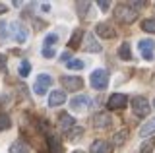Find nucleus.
I'll list each match as a JSON object with an SVG mask.
<instances>
[{
  "instance_id": "1",
  "label": "nucleus",
  "mask_w": 155,
  "mask_h": 153,
  "mask_svg": "<svg viewBox=\"0 0 155 153\" xmlns=\"http://www.w3.org/2000/svg\"><path fill=\"white\" fill-rule=\"evenodd\" d=\"M114 18H116V21L124 23V25H130V23H134L138 20V10H132L130 4H118L114 10Z\"/></svg>"
},
{
  "instance_id": "2",
  "label": "nucleus",
  "mask_w": 155,
  "mask_h": 153,
  "mask_svg": "<svg viewBox=\"0 0 155 153\" xmlns=\"http://www.w3.org/2000/svg\"><path fill=\"white\" fill-rule=\"evenodd\" d=\"M56 43H58L56 33H51V35L45 37V41H43V56L45 58H54L56 56Z\"/></svg>"
},
{
  "instance_id": "3",
  "label": "nucleus",
  "mask_w": 155,
  "mask_h": 153,
  "mask_svg": "<svg viewBox=\"0 0 155 153\" xmlns=\"http://www.w3.org/2000/svg\"><path fill=\"white\" fill-rule=\"evenodd\" d=\"M10 35L14 37L18 43H25L27 41V37H29V29L25 25H23L21 21H14V23H10Z\"/></svg>"
},
{
  "instance_id": "4",
  "label": "nucleus",
  "mask_w": 155,
  "mask_h": 153,
  "mask_svg": "<svg viewBox=\"0 0 155 153\" xmlns=\"http://www.w3.org/2000/svg\"><path fill=\"white\" fill-rule=\"evenodd\" d=\"M89 82H91V87L93 89H105L107 85H109V74H107L105 70H95L93 74H91V78H89Z\"/></svg>"
},
{
  "instance_id": "5",
  "label": "nucleus",
  "mask_w": 155,
  "mask_h": 153,
  "mask_svg": "<svg viewBox=\"0 0 155 153\" xmlns=\"http://www.w3.org/2000/svg\"><path fill=\"white\" fill-rule=\"evenodd\" d=\"M62 87H66L68 91H78V89L84 87V80L80 76H62L60 78Z\"/></svg>"
},
{
  "instance_id": "6",
  "label": "nucleus",
  "mask_w": 155,
  "mask_h": 153,
  "mask_svg": "<svg viewBox=\"0 0 155 153\" xmlns=\"http://www.w3.org/2000/svg\"><path fill=\"white\" fill-rule=\"evenodd\" d=\"M52 85V78L48 74H41V76H37V80H35V85H33V91H35L37 95H45L47 93V89Z\"/></svg>"
},
{
  "instance_id": "7",
  "label": "nucleus",
  "mask_w": 155,
  "mask_h": 153,
  "mask_svg": "<svg viewBox=\"0 0 155 153\" xmlns=\"http://www.w3.org/2000/svg\"><path fill=\"white\" fill-rule=\"evenodd\" d=\"M132 111L136 116H147L149 114V103L145 97H134L132 99Z\"/></svg>"
},
{
  "instance_id": "8",
  "label": "nucleus",
  "mask_w": 155,
  "mask_h": 153,
  "mask_svg": "<svg viewBox=\"0 0 155 153\" xmlns=\"http://www.w3.org/2000/svg\"><path fill=\"white\" fill-rule=\"evenodd\" d=\"M126 103H128V97H126L124 93H114L109 97V101H107V107H109V111H118V109H124Z\"/></svg>"
},
{
  "instance_id": "9",
  "label": "nucleus",
  "mask_w": 155,
  "mask_h": 153,
  "mask_svg": "<svg viewBox=\"0 0 155 153\" xmlns=\"http://www.w3.org/2000/svg\"><path fill=\"white\" fill-rule=\"evenodd\" d=\"M138 49H140V52H142V56L145 60H151L153 58V50H155V41L140 39L138 41Z\"/></svg>"
},
{
  "instance_id": "10",
  "label": "nucleus",
  "mask_w": 155,
  "mask_h": 153,
  "mask_svg": "<svg viewBox=\"0 0 155 153\" xmlns=\"http://www.w3.org/2000/svg\"><path fill=\"white\" fill-rule=\"evenodd\" d=\"M87 107H89V99H87L85 95L74 97V99L70 101V109H72V111H76V112H81V111H85Z\"/></svg>"
},
{
  "instance_id": "11",
  "label": "nucleus",
  "mask_w": 155,
  "mask_h": 153,
  "mask_svg": "<svg viewBox=\"0 0 155 153\" xmlns=\"http://www.w3.org/2000/svg\"><path fill=\"white\" fill-rule=\"evenodd\" d=\"M58 126H60V130H62V132H70V130H74V126H76V120L70 116V114L62 112L60 116H58Z\"/></svg>"
},
{
  "instance_id": "12",
  "label": "nucleus",
  "mask_w": 155,
  "mask_h": 153,
  "mask_svg": "<svg viewBox=\"0 0 155 153\" xmlns=\"http://www.w3.org/2000/svg\"><path fill=\"white\" fill-rule=\"evenodd\" d=\"M89 151L91 153H113V147H110V143L105 142V140H95L91 143Z\"/></svg>"
},
{
  "instance_id": "13",
  "label": "nucleus",
  "mask_w": 155,
  "mask_h": 153,
  "mask_svg": "<svg viewBox=\"0 0 155 153\" xmlns=\"http://www.w3.org/2000/svg\"><path fill=\"white\" fill-rule=\"evenodd\" d=\"M97 35L103 39H113V37H116V31L109 23H97Z\"/></svg>"
},
{
  "instance_id": "14",
  "label": "nucleus",
  "mask_w": 155,
  "mask_h": 153,
  "mask_svg": "<svg viewBox=\"0 0 155 153\" xmlns=\"http://www.w3.org/2000/svg\"><path fill=\"white\" fill-rule=\"evenodd\" d=\"M91 124H93L95 128H107L110 124V116L107 112H97L93 118H91Z\"/></svg>"
},
{
  "instance_id": "15",
  "label": "nucleus",
  "mask_w": 155,
  "mask_h": 153,
  "mask_svg": "<svg viewBox=\"0 0 155 153\" xmlns=\"http://www.w3.org/2000/svg\"><path fill=\"white\" fill-rule=\"evenodd\" d=\"M66 103V93L62 91V89H56V91L51 93V97H48V105L51 107H58V105Z\"/></svg>"
},
{
  "instance_id": "16",
  "label": "nucleus",
  "mask_w": 155,
  "mask_h": 153,
  "mask_svg": "<svg viewBox=\"0 0 155 153\" xmlns=\"http://www.w3.org/2000/svg\"><path fill=\"white\" fill-rule=\"evenodd\" d=\"M47 142H48V147H51V153H64L58 136H54V134H47Z\"/></svg>"
},
{
  "instance_id": "17",
  "label": "nucleus",
  "mask_w": 155,
  "mask_h": 153,
  "mask_svg": "<svg viewBox=\"0 0 155 153\" xmlns=\"http://www.w3.org/2000/svg\"><path fill=\"white\" fill-rule=\"evenodd\" d=\"M84 49H85V50H89V52H101V45L93 39V35H85Z\"/></svg>"
},
{
  "instance_id": "18",
  "label": "nucleus",
  "mask_w": 155,
  "mask_h": 153,
  "mask_svg": "<svg viewBox=\"0 0 155 153\" xmlns=\"http://www.w3.org/2000/svg\"><path fill=\"white\" fill-rule=\"evenodd\" d=\"M10 153H29V145L25 142L18 140V142H14L12 145H10Z\"/></svg>"
},
{
  "instance_id": "19",
  "label": "nucleus",
  "mask_w": 155,
  "mask_h": 153,
  "mask_svg": "<svg viewBox=\"0 0 155 153\" xmlns=\"http://www.w3.org/2000/svg\"><path fill=\"white\" fill-rule=\"evenodd\" d=\"M151 134H155V118L149 120V122H145L143 126L140 128V136L142 138H147V136H151Z\"/></svg>"
},
{
  "instance_id": "20",
  "label": "nucleus",
  "mask_w": 155,
  "mask_h": 153,
  "mask_svg": "<svg viewBox=\"0 0 155 153\" xmlns=\"http://www.w3.org/2000/svg\"><path fill=\"white\" fill-rule=\"evenodd\" d=\"M118 56H120L122 60H130V58H132V52H130V45H128V43H122V45H120Z\"/></svg>"
},
{
  "instance_id": "21",
  "label": "nucleus",
  "mask_w": 155,
  "mask_h": 153,
  "mask_svg": "<svg viewBox=\"0 0 155 153\" xmlns=\"http://www.w3.org/2000/svg\"><path fill=\"white\" fill-rule=\"evenodd\" d=\"M142 29L147 31V33H155V20L149 18V20H143L142 21Z\"/></svg>"
},
{
  "instance_id": "22",
  "label": "nucleus",
  "mask_w": 155,
  "mask_h": 153,
  "mask_svg": "<svg viewBox=\"0 0 155 153\" xmlns=\"http://www.w3.org/2000/svg\"><path fill=\"white\" fill-rule=\"evenodd\" d=\"M12 126V120H10V116L8 114H0V132H4V130H8V128Z\"/></svg>"
},
{
  "instance_id": "23",
  "label": "nucleus",
  "mask_w": 155,
  "mask_h": 153,
  "mask_svg": "<svg viewBox=\"0 0 155 153\" xmlns=\"http://www.w3.org/2000/svg\"><path fill=\"white\" fill-rule=\"evenodd\" d=\"M153 147H155V140H147L140 145V153H151Z\"/></svg>"
},
{
  "instance_id": "24",
  "label": "nucleus",
  "mask_w": 155,
  "mask_h": 153,
  "mask_svg": "<svg viewBox=\"0 0 155 153\" xmlns=\"http://www.w3.org/2000/svg\"><path fill=\"white\" fill-rule=\"evenodd\" d=\"M126 134H128V130H120V132H116V134H114V138H113V142L116 143V145H122V143L126 142Z\"/></svg>"
},
{
  "instance_id": "25",
  "label": "nucleus",
  "mask_w": 155,
  "mask_h": 153,
  "mask_svg": "<svg viewBox=\"0 0 155 153\" xmlns=\"http://www.w3.org/2000/svg\"><path fill=\"white\" fill-rule=\"evenodd\" d=\"M29 74H31V64H29L27 60H23L21 64H19V76L25 78V76H29Z\"/></svg>"
},
{
  "instance_id": "26",
  "label": "nucleus",
  "mask_w": 155,
  "mask_h": 153,
  "mask_svg": "<svg viewBox=\"0 0 155 153\" xmlns=\"http://www.w3.org/2000/svg\"><path fill=\"white\" fill-rule=\"evenodd\" d=\"M66 66L70 70H84V60H78V58H74V60H70V62H66Z\"/></svg>"
},
{
  "instance_id": "27",
  "label": "nucleus",
  "mask_w": 155,
  "mask_h": 153,
  "mask_svg": "<svg viewBox=\"0 0 155 153\" xmlns=\"http://www.w3.org/2000/svg\"><path fill=\"white\" fill-rule=\"evenodd\" d=\"M84 37V33L81 31H76L74 35H72V39H70V47L72 49H76V47H80V39Z\"/></svg>"
},
{
  "instance_id": "28",
  "label": "nucleus",
  "mask_w": 155,
  "mask_h": 153,
  "mask_svg": "<svg viewBox=\"0 0 155 153\" xmlns=\"http://www.w3.org/2000/svg\"><path fill=\"white\" fill-rule=\"evenodd\" d=\"M70 132H72V134L68 136V140H70V142H76L78 138L84 136V128H74V130H70Z\"/></svg>"
},
{
  "instance_id": "29",
  "label": "nucleus",
  "mask_w": 155,
  "mask_h": 153,
  "mask_svg": "<svg viewBox=\"0 0 155 153\" xmlns=\"http://www.w3.org/2000/svg\"><path fill=\"white\" fill-rule=\"evenodd\" d=\"M91 6V2H78V12H80V16L84 18L87 14V8Z\"/></svg>"
},
{
  "instance_id": "30",
  "label": "nucleus",
  "mask_w": 155,
  "mask_h": 153,
  "mask_svg": "<svg viewBox=\"0 0 155 153\" xmlns=\"http://www.w3.org/2000/svg\"><path fill=\"white\" fill-rule=\"evenodd\" d=\"M6 27H8V23H6V21H0V41H4V39L8 37Z\"/></svg>"
},
{
  "instance_id": "31",
  "label": "nucleus",
  "mask_w": 155,
  "mask_h": 153,
  "mask_svg": "<svg viewBox=\"0 0 155 153\" xmlns=\"http://www.w3.org/2000/svg\"><path fill=\"white\" fill-rule=\"evenodd\" d=\"M6 64H8V56L0 52V72H6Z\"/></svg>"
},
{
  "instance_id": "32",
  "label": "nucleus",
  "mask_w": 155,
  "mask_h": 153,
  "mask_svg": "<svg viewBox=\"0 0 155 153\" xmlns=\"http://www.w3.org/2000/svg\"><path fill=\"white\" fill-rule=\"evenodd\" d=\"M97 4H99V8H103V10L109 8V2H107V0H101V2H97Z\"/></svg>"
},
{
  "instance_id": "33",
  "label": "nucleus",
  "mask_w": 155,
  "mask_h": 153,
  "mask_svg": "<svg viewBox=\"0 0 155 153\" xmlns=\"http://www.w3.org/2000/svg\"><path fill=\"white\" fill-rule=\"evenodd\" d=\"M41 8H43V12H48V10H51V4H43Z\"/></svg>"
},
{
  "instance_id": "34",
  "label": "nucleus",
  "mask_w": 155,
  "mask_h": 153,
  "mask_svg": "<svg viewBox=\"0 0 155 153\" xmlns=\"http://www.w3.org/2000/svg\"><path fill=\"white\" fill-rule=\"evenodd\" d=\"M76 153H81V151H76Z\"/></svg>"
},
{
  "instance_id": "35",
  "label": "nucleus",
  "mask_w": 155,
  "mask_h": 153,
  "mask_svg": "<svg viewBox=\"0 0 155 153\" xmlns=\"http://www.w3.org/2000/svg\"><path fill=\"white\" fill-rule=\"evenodd\" d=\"M153 105H155V101H153Z\"/></svg>"
}]
</instances>
